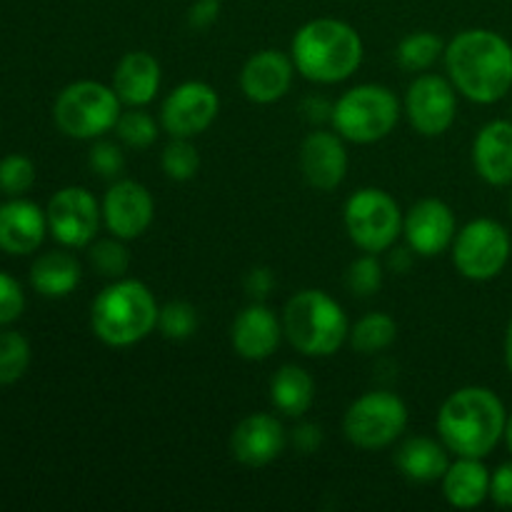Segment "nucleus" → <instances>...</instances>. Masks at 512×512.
Wrapping results in <instances>:
<instances>
[{"mask_svg":"<svg viewBox=\"0 0 512 512\" xmlns=\"http://www.w3.org/2000/svg\"><path fill=\"white\" fill-rule=\"evenodd\" d=\"M30 343L18 330H0V385H13L28 373Z\"/></svg>","mask_w":512,"mask_h":512,"instance_id":"29","label":"nucleus"},{"mask_svg":"<svg viewBox=\"0 0 512 512\" xmlns=\"http://www.w3.org/2000/svg\"><path fill=\"white\" fill-rule=\"evenodd\" d=\"M443 495L453 508L473 510L490 498V470L483 458H465L458 455L443 475Z\"/></svg>","mask_w":512,"mask_h":512,"instance_id":"23","label":"nucleus"},{"mask_svg":"<svg viewBox=\"0 0 512 512\" xmlns=\"http://www.w3.org/2000/svg\"><path fill=\"white\" fill-rule=\"evenodd\" d=\"M490 500H493L498 508H512V460L510 463L498 465V468L490 473Z\"/></svg>","mask_w":512,"mask_h":512,"instance_id":"38","label":"nucleus"},{"mask_svg":"<svg viewBox=\"0 0 512 512\" xmlns=\"http://www.w3.org/2000/svg\"><path fill=\"white\" fill-rule=\"evenodd\" d=\"M445 55V43L430 30H418V33L405 35L398 43L395 58H398L400 68L410 70V73H425L433 68L440 58Z\"/></svg>","mask_w":512,"mask_h":512,"instance_id":"28","label":"nucleus"},{"mask_svg":"<svg viewBox=\"0 0 512 512\" xmlns=\"http://www.w3.org/2000/svg\"><path fill=\"white\" fill-rule=\"evenodd\" d=\"M395 338H398V323L388 313L363 315L358 323L350 325L348 333V343L353 345V350L363 355L383 353V350H388L395 343Z\"/></svg>","mask_w":512,"mask_h":512,"instance_id":"27","label":"nucleus"},{"mask_svg":"<svg viewBox=\"0 0 512 512\" xmlns=\"http://www.w3.org/2000/svg\"><path fill=\"white\" fill-rule=\"evenodd\" d=\"M220 113V98L213 85L188 80L168 93L160 108V125L170 138H190L205 133Z\"/></svg>","mask_w":512,"mask_h":512,"instance_id":"13","label":"nucleus"},{"mask_svg":"<svg viewBox=\"0 0 512 512\" xmlns=\"http://www.w3.org/2000/svg\"><path fill=\"white\" fill-rule=\"evenodd\" d=\"M283 335V320H278V315L263 300H253L248 308L235 315L230 343L240 358L260 363L278 350Z\"/></svg>","mask_w":512,"mask_h":512,"instance_id":"18","label":"nucleus"},{"mask_svg":"<svg viewBox=\"0 0 512 512\" xmlns=\"http://www.w3.org/2000/svg\"><path fill=\"white\" fill-rule=\"evenodd\" d=\"M220 0H195L188 8V25L193 30H208L220 18Z\"/></svg>","mask_w":512,"mask_h":512,"instance_id":"39","label":"nucleus"},{"mask_svg":"<svg viewBox=\"0 0 512 512\" xmlns=\"http://www.w3.org/2000/svg\"><path fill=\"white\" fill-rule=\"evenodd\" d=\"M115 133L123 145L133 150H145L158 140V123L150 113L140 108H130L120 113L118 123H115Z\"/></svg>","mask_w":512,"mask_h":512,"instance_id":"32","label":"nucleus"},{"mask_svg":"<svg viewBox=\"0 0 512 512\" xmlns=\"http://www.w3.org/2000/svg\"><path fill=\"white\" fill-rule=\"evenodd\" d=\"M120 98L113 85L98 80H75L65 85L53 105V120L63 135L73 140H98L115 130L120 118Z\"/></svg>","mask_w":512,"mask_h":512,"instance_id":"7","label":"nucleus"},{"mask_svg":"<svg viewBox=\"0 0 512 512\" xmlns=\"http://www.w3.org/2000/svg\"><path fill=\"white\" fill-rule=\"evenodd\" d=\"M385 268L375 253H365L350 263L348 273H345V285L358 298H370L383 288Z\"/></svg>","mask_w":512,"mask_h":512,"instance_id":"34","label":"nucleus"},{"mask_svg":"<svg viewBox=\"0 0 512 512\" xmlns=\"http://www.w3.org/2000/svg\"><path fill=\"white\" fill-rule=\"evenodd\" d=\"M505 445H508V450L512 453V410L508 413V423H505Z\"/></svg>","mask_w":512,"mask_h":512,"instance_id":"45","label":"nucleus"},{"mask_svg":"<svg viewBox=\"0 0 512 512\" xmlns=\"http://www.w3.org/2000/svg\"><path fill=\"white\" fill-rule=\"evenodd\" d=\"M293 445L305 455L315 453V450L323 445V430L313 423H300L298 428L293 430Z\"/></svg>","mask_w":512,"mask_h":512,"instance_id":"41","label":"nucleus"},{"mask_svg":"<svg viewBox=\"0 0 512 512\" xmlns=\"http://www.w3.org/2000/svg\"><path fill=\"white\" fill-rule=\"evenodd\" d=\"M100 208H103V223L110 235L120 240H135L153 223L155 200L138 180H115Z\"/></svg>","mask_w":512,"mask_h":512,"instance_id":"15","label":"nucleus"},{"mask_svg":"<svg viewBox=\"0 0 512 512\" xmlns=\"http://www.w3.org/2000/svg\"><path fill=\"white\" fill-rule=\"evenodd\" d=\"M508 410L498 393L468 385L445 398L438 413V435L445 448L465 458H488L505 438Z\"/></svg>","mask_w":512,"mask_h":512,"instance_id":"2","label":"nucleus"},{"mask_svg":"<svg viewBox=\"0 0 512 512\" xmlns=\"http://www.w3.org/2000/svg\"><path fill=\"white\" fill-rule=\"evenodd\" d=\"M283 333L305 358H330L348 340L350 323L333 295L308 288L285 303Z\"/></svg>","mask_w":512,"mask_h":512,"instance_id":"5","label":"nucleus"},{"mask_svg":"<svg viewBox=\"0 0 512 512\" xmlns=\"http://www.w3.org/2000/svg\"><path fill=\"white\" fill-rule=\"evenodd\" d=\"M270 403L288 418H303L315 403V380L300 365H283L270 380Z\"/></svg>","mask_w":512,"mask_h":512,"instance_id":"26","label":"nucleus"},{"mask_svg":"<svg viewBox=\"0 0 512 512\" xmlns=\"http://www.w3.org/2000/svg\"><path fill=\"white\" fill-rule=\"evenodd\" d=\"M273 288H275V275L273 270L265 268V265H258V268H253L248 275H245V290H248V295L253 300H265L270 293H273Z\"/></svg>","mask_w":512,"mask_h":512,"instance_id":"40","label":"nucleus"},{"mask_svg":"<svg viewBox=\"0 0 512 512\" xmlns=\"http://www.w3.org/2000/svg\"><path fill=\"white\" fill-rule=\"evenodd\" d=\"M298 160L305 183L315 190H323V193L338 188L348 175L345 138H340L335 130H313V133L305 135Z\"/></svg>","mask_w":512,"mask_h":512,"instance_id":"16","label":"nucleus"},{"mask_svg":"<svg viewBox=\"0 0 512 512\" xmlns=\"http://www.w3.org/2000/svg\"><path fill=\"white\" fill-rule=\"evenodd\" d=\"M88 165L95 175L108 180H118V175L125 170V155L118 143L110 140H98L88 153Z\"/></svg>","mask_w":512,"mask_h":512,"instance_id":"36","label":"nucleus"},{"mask_svg":"<svg viewBox=\"0 0 512 512\" xmlns=\"http://www.w3.org/2000/svg\"><path fill=\"white\" fill-rule=\"evenodd\" d=\"M288 445L283 423L270 413H253L235 425L230 453L245 468H265L283 455Z\"/></svg>","mask_w":512,"mask_h":512,"instance_id":"17","label":"nucleus"},{"mask_svg":"<svg viewBox=\"0 0 512 512\" xmlns=\"http://www.w3.org/2000/svg\"><path fill=\"white\" fill-rule=\"evenodd\" d=\"M35 185L33 160L20 153H10L0 160V193L8 198H20Z\"/></svg>","mask_w":512,"mask_h":512,"instance_id":"35","label":"nucleus"},{"mask_svg":"<svg viewBox=\"0 0 512 512\" xmlns=\"http://www.w3.org/2000/svg\"><path fill=\"white\" fill-rule=\"evenodd\" d=\"M405 115L415 133L438 138L453 128L458 118V90L450 78L435 73H420L405 93Z\"/></svg>","mask_w":512,"mask_h":512,"instance_id":"12","label":"nucleus"},{"mask_svg":"<svg viewBox=\"0 0 512 512\" xmlns=\"http://www.w3.org/2000/svg\"><path fill=\"white\" fill-rule=\"evenodd\" d=\"M475 173L493 188L512 185V120H490L473 140Z\"/></svg>","mask_w":512,"mask_h":512,"instance_id":"21","label":"nucleus"},{"mask_svg":"<svg viewBox=\"0 0 512 512\" xmlns=\"http://www.w3.org/2000/svg\"><path fill=\"white\" fill-rule=\"evenodd\" d=\"M445 70L460 95L493 105L512 90V45L488 28H470L445 45Z\"/></svg>","mask_w":512,"mask_h":512,"instance_id":"1","label":"nucleus"},{"mask_svg":"<svg viewBox=\"0 0 512 512\" xmlns=\"http://www.w3.org/2000/svg\"><path fill=\"white\" fill-rule=\"evenodd\" d=\"M413 250L410 248H390V258H388V265L390 270H395V273H408L410 265H413Z\"/></svg>","mask_w":512,"mask_h":512,"instance_id":"43","label":"nucleus"},{"mask_svg":"<svg viewBox=\"0 0 512 512\" xmlns=\"http://www.w3.org/2000/svg\"><path fill=\"white\" fill-rule=\"evenodd\" d=\"M88 260L93 270L103 278L118 280L125 278L130 268V253L125 248V240L120 238H100L88 245Z\"/></svg>","mask_w":512,"mask_h":512,"instance_id":"30","label":"nucleus"},{"mask_svg":"<svg viewBox=\"0 0 512 512\" xmlns=\"http://www.w3.org/2000/svg\"><path fill=\"white\" fill-rule=\"evenodd\" d=\"M450 450L445 448L443 440H433L428 435H415V438L403 440L395 450V468L405 475L408 480L420 485L438 483L443 480L445 470H448Z\"/></svg>","mask_w":512,"mask_h":512,"instance_id":"24","label":"nucleus"},{"mask_svg":"<svg viewBox=\"0 0 512 512\" xmlns=\"http://www.w3.org/2000/svg\"><path fill=\"white\" fill-rule=\"evenodd\" d=\"M408 428V405L390 390H370L350 403L343 418V433L355 448H390Z\"/></svg>","mask_w":512,"mask_h":512,"instance_id":"9","label":"nucleus"},{"mask_svg":"<svg viewBox=\"0 0 512 512\" xmlns=\"http://www.w3.org/2000/svg\"><path fill=\"white\" fill-rule=\"evenodd\" d=\"M48 230L63 248H88L98 238L103 208L88 188L68 185L48 200Z\"/></svg>","mask_w":512,"mask_h":512,"instance_id":"11","label":"nucleus"},{"mask_svg":"<svg viewBox=\"0 0 512 512\" xmlns=\"http://www.w3.org/2000/svg\"><path fill=\"white\" fill-rule=\"evenodd\" d=\"M345 230L363 253H388L403 235V210L398 200L380 188H360L343 210Z\"/></svg>","mask_w":512,"mask_h":512,"instance_id":"8","label":"nucleus"},{"mask_svg":"<svg viewBox=\"0 0 512 512\" xmlns=\"http://www.w3.org/2000/svg\"><path fill=\"white\" fill-rule=\"evenodd\" d=\"M200 318L198 308L188 300H170L160 308L158 315V328L163 333V338L168 340H188L193 338L195 330H198Z\"/></svg>","mask_w":512,"mask_h":512,"instance_id":"33","label":"nucleus"},{"mask_svg":"<svg viewBox=\"0 0 512 512\" xmlns=\"http://www.w3.org/2000/svg\"><path fill=\"white\" fill-rule=\"evenodd\" d=\"M23 310H25L23 285H20L13 275L0 270V328H3V325L15 323V320L23 315Z\"/></svg>","mask_w":512,"mask_h":512,"instance_id":"37","label":"nucleus"},{"mask_svg":"<svg viewBox=\"0 0 512 512\" xmlns=\"http://www.w3.org/2000/svg\"><path fill=\"white\" fill-rule=\"evenodd\" d=\"M453 265L463 278L488 283L498 278L508 265L512 240L505 225L493 218H475L458 230L453 245Z\"/></svg>","mask_w":512,"mask_h":512,"instance_id":"10","label":"nucleus"},{"mask_svg":"<svg viewBox=\"0 0 512 512\" xmlns=\"http://www.w3.org/2000/svg\"><path fill=\"white\" fill-rule=\"evenodd\" d=\"M293 75L295 63L290 55L273 48L260 50V53L250 55L248 63L240 70V90L250 103L270 105L288 95Z\"/></svg>","mask_w":512,"mask_h":512,"instance_id":"19","label":"nucleus"},{"mask_svg":"<svg viewBox=\"0 0 512 512\" xmlns=\"http://www.w3.org/2000/svg\"><path fill=\"white\" fill-rule=\"evenodd\" d=\"M400 100L390 88L363 83L345 90L333 103L330 123L340 138L358 145H373L388 138L400 123Z\"/></svg>","mask_w":512,"mask_h":512,"instance_id":"6","label":"nucleus"},{"mask_svg":"<svg viewBox=\"0 0 512 512\" xmlns=\"http://www.w3.org/2000/svg\"><path fill=\"white\" fill-rule=\"evenodd\" d=\"M163 173L175 183L193 180L200 170V153L190 138H173L160 155Z\"/></svg>","mask_w":512,"mask_h":512,"instance_id":"31","label":"nucleus"},{"mask_svg":"<svg viewBox=\"0 0 512 512\" xmlns=\"http://www.w3.org/2000/svg\"><path fill=\"white\" fill-rule=\"evenodd\" d=\"M403 235L415 255L435 258L450 250L458 235V220L448 203L438 198H423L405 213Z\"/></svg>","mask_w":512,"mask_h":512,"instance_id":"14","label":"nucleus"},{"mask_svg":"<svg viewBox=\"0 0 512 512\" xmlns=\"http://www.w3.org/2000/svg\"><path fill=\"white\" fill-rule=\"evenodd\" d=\"M510 213H512V195H510Z\"/></svg>","mask_w":512,"mask_h":512,"instance_id":"46","label":"nucleus"},{"mask_svg":"<svg viewBox=\"0 0 512 512\" xmlns=\"http://www.w3.org/2000/svg\"><path fill=\"white\" fill-rule=\"evenodd\" d=\"M48 215L33 200L8 198L0 203V250L8 255H30L48 235Z\"/></svg>","mask_w":512,"mask_h":512,"instance_id":"20","label":"nucleus"},{"mask_svg":"<svg viewBox=\"0 0 512 512\" xmlns=\"http://www.w3.org/2000/svg\"><path fill=\"white\" fill-rule=\"evenodd\" d=\"M303 113L305 118L313 120V123H323V120H330V115H333V105H330L325 98L310 95V98L303 103Z\"/></svg>","mask_w":512,"mask_h":512,"instance_id":"42","label":"nucleus"},{"mask_svg":"<svg viewBox=\"0 0 512 512\" xmlns=\"http://www.w3.org/2000/svg\"><path fill=\"white\" fill-rule=\"evenodd\" d=\"M158 300L153 290L133 278L105 285L90 305V328L108 348H130L158 328Z\"/></svg>","mask_w":512,"mask_h":512,"instance_id":"4","label":"nucleus"},{"mask_svg":"<svg viewBox=\"0 0 512 512\" xmlns=\"http://www.w3.org/2000/svg\"><path fill=\"white\" fill-rule=\"evenodd\" d=\"M80 278H83V268L68 250H48L30 265V285L35 293L50 300L68 298L80 285Z\"/></svg>","mask_w":512,"mask_h":512,"instance_id":"25","label":"nucleus"},{"mask_svg":"<svg viewBox=\"0 0 512 512\" xmlns=\"http://www.w3.org/2000/svg\"><path fill=\"white\" fill-rule=\"evenodd\" d=\"M505 365H508V370L512 373V318L508 323V330H505Z\"/></svg>","mask_w":512,"mask_h":512,"instance_id":"44","label":"nucleus"},{"mask_svg":"<svg viewBox=\"0 0 512 512\" xmlns=\"http://www.w3.org/2000/svg\"><path fill=\"white\" fill-rule=\"evenodd\" d=\"M113 90L128 108L153 103L160 90V63L145 50H130L118 60L113 73Z\"/></svg>","mask_w":512,"mask_h":512,"instance_id":"22","label":"nucleus"},{"mask_svg":"<svg viewBox=\"0 0 512 512\" xmlns=\"http://www.w3.org/2000/svg\"><path fill=\"white\" fill-rule=\"evenodd\" d=\"M363 38L350 23L338 18H315L305 23L290 43L295 70L310 83L335 85L358 73L363 65Z\"/></svg>","mask_w":512,"mask_h":512,"instance_id":"3","label":"nucleus"}]
</instances>
